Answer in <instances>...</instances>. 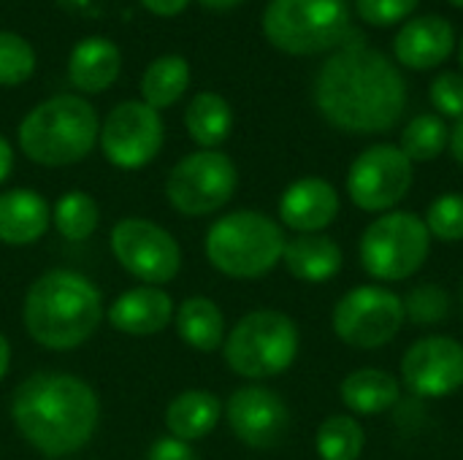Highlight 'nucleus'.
<instances>
[{
    "mask_svg": "<svg viewBox=\"0 0 463 460\" xmlns=\"http://www.w3.org/2000/svg\"><path fill=\"white\" fill-rule=\"evenodd\" d=\"M27 333L46 350L81 347L103 320L100 290L79 271L54 268L41 274L22 306Z\"/></svg>",
    "mask_w": 463,
    "mask_h": 460,
    "instance_id": "3",
    "label": "nucleus"
},
{
    "mask_svg": "<svg viewBox=\"0 0 463 460\" xmlns=\"http://www.w3.org/2000/svg\"><path fill=\"white\" fill-rule=\"evenodd\" d=\"M420 5V0H355L358 16L366 24L374 27H391L404 22L415 8Z\"/></svg>",
    "mask_w": 463,
    "mask_h": 460,
    "instance_id": "34",
    "label": "nucleus"
},
{
    "mask_svg": "<svg viewBox=\"0 0 463 460\" xmlns=\"http://www.w3.org/2000/svg\"><path fill=\"white\" fill-rule=\"evenodd\" d=\"M190 87V65L179 54H163L141 76V98L155 111L174 106Z\"/></svg>",
    "mask_w": 463,
    "mask_h": 460,
    "instance_id": "26",
    "label": "nucleus"
},
{
    "mask_svg": "<svg viewBox=\"0 0 463 460\" xmlns=\"http://www.w3.org/2000/svg\"><path fill=\"white\" fill-rule=\"evenodd\" d=\"M448 146H450V152H453L456 163H458V165H463V117L458 119V122H456V125H453Z\"/></svg>",
    "mask_w": 463,
    "mask_h": 460,
    "instance_id": "37",
    "label": "nucleus"
},
{
    "mask_svg": "<svg viewBox=\"0 0 463 460\" xmlns=\"http://www.w3.org/2000/svg\"><path fill=\"white\" fill-rule=\"evenodd\" d=\"M146 460H198V455L190 447V442H182V439H174V437H163V439H157L149 447Z\"/></svg>",
    "mask_w": 463,
    "mask_h": 460,
    "instance_id": "35",
    "label": "nucleus"
},
{
    "mask_svg": "<svg viewBox=\"0 0 463 460\" xmlns=\"http://www.w3.org/2000/svg\"><path fill=\"white\" fill-rule=\"evenodd\" d=\"M429 98L437 108V114L445 119H461L463 117V73L458 70H445L431 81Z\"/></svg>",
    "mask_w": 463,
    "mask_h": 460,
    "instance_id": "33",
    "label": "nucleus"
},
{
    "mask_svg": "<svg viewBox=\"0 0 463 460\" xmlns=\"http://www.w3.org/2000/svg\"><path fill=\"white\" fill-rule=\"evenodd\" d=\"M404 320V301L380 285L353 287L339 298L331 314L334 333L355 350H380L391 344Z\"/></svg>",
    "mask_w": 463,
    "mask_h": 460,
    "instance_id": "10",
    "label": "nucleus"
},
{
    "mask_svg": "<svg viewBox=\"0 0 463 460\" xmlns=\"http://www.w3.org/2000/svg\"><path fill=\"white\" fill-rule=\"evenodd\" d=\"M366 447V434L358 418L331 415L320 423L315 437V450L320 460H358Z\"/></svg>",
    "mask_w": 463,
    "mask_h": 460,
    "instance_id": "27",
    "label": "nucleus"
},
{
    "mask_svg": "<svg viewBox=\"0 0 463 460\" xmlns=\"http://www.w3.org/2000/svg\"><path fill=\"white\" fill-rule=\"evenodd\" d=\"M431 252V233L415 211L393 209L366 225L358 258L377 282H404L415 277Z\"/></svg>",
    "mask_w": 463,
    "mask_h": 460,
    "instance_id": "8",
    "label": "nucleus"
},
{
    "mask_svg": "<svg viewBox=\"0 0 463 460\" xmlns=\"http://www.w3.org/2000/svg\"><path fill=\"white\" fill-rule=\"evenodd\" d=\"M315 103L328 125L377 136L393 130L404 117L407 81L383 52L347 46L323 62L315 79Z\"/></svg>",
    "mask_w": 463,
    "mask_h": 460,
    "instance_id": "1",
    "label": "nucleus"
},
{
    "mask_svg": "<svg viewBox=\"0 0 463 460\" xmlns=\"http://www.w3.org/2000/svg\"><path fill=\"white\" fill-rule=\"evenodd\" d=\"M111 252L117 263L144 285H165L182 268L176 239L152 220L125 217L111 230Z\"/></svg>",
    "mask_w": 463,
    "mask_h": 460,
    "instance_id": "12",
    "label": "nucleus"
},
{
    "mask_svg": "<svg viewBox=\"0 0 463 460\" xmlns=\"http://www.w3.org/2000/svg\"><path fill=\"white\" fill-rule=\"evenodd\" d=\"M184 125L198 146L217 149L233 130V108L217 92H198L184 111Z\"/></svg>",
    "mask_w": 463,
    "mask_h": 460,
    "instance_id": "25",
    "label": "nucleus"
},
{
    "mask_svg": "<svg viewBox=\"0 0 463 460\" xmlns=\"http://www.w3.org/2000/svg\"><path fill=\"white\" fill-rule=\"evenodd\" d=\"M11 168H14V149H11V144L0 136V184L8 179Z\"/></svg>",
    "mask_w": 463,
    "mask_h": 460,
    "instance_id": "38",
    "label": "nucleus"
},
{
    "mask_svg": "<svg viewBox=\"0 0 463 460\" xmlns=\"http://www.w3.org/2000/svg\"><path fill=\"white\" fill-rule=\"evenodd\" d=\"M35 70V52L33 46L11 33L0 30V87H16L27 81Z\"/></svg>",
    "mask_w": 463,
    "mask_h": 460,
    "instance_id": "30",
    "label": "nucleus"
},
{
    "mask_svg": "<svg viewBox=\"0 0 463 460\" xmlns=\"http://www.w3.org/2000/svg\"><path fill=\"white\" fill-rule=\"evenodd\" d=\"M448 3H453L456 8H463V0H448Z\"/></svg>",
    "mask_w": 463,
    "mask_h": 460,
    "instance_id": "42",
    "label": "nucleus"
},
{
    "mask_svg": "<svg viewBox=\"0 0 463 460\" xmlns=\"http://www.w3.org/2000/svg\"><path fill=\"white\" fill-rule=\"evenodd\" d=\"M402 380L420 399H445L463 388V344L453 336H423L402 358Z\"/></svg>",
    "mask_w": 463,
    "mask_h": 460,
    "instance_id": "14",
    "label": "nucleus"
},
{
    "mask_svg": "<svg viewBox=\"0 0 463 460\" xmlns=\"http://www.w3.org/2000/svg\"><path fill=\"white\" fill-rule=\"evenodd\" d=\"M119 68H122V54L117 43L100 35L79 41L68 57V79L76 89L87 95L109 89L117 81Z\"/></svg>",
    "mask_w": 463,
    "mask_h": 460,
    "instance_id": "20",
    "label": "nucleus"
},
{
    "mask_svg": "<svg viewBox=\"0 0 463 460\" xmlns=\"http://www.w3.org/2000/svg\"><path fill=\"white\" fill-rule=\"evenodd\" d=\"M415 163L393 144L364 149L347 171L350 201L369 214L393 211L412 190Z\"/></svg>",
    "mask_w": 463,
    "mask_h": 460,
    "instance_id": "11",
    "label": "nucleus"
},
{
    "mask_svg": "<svg viewBox=\"0 0 463 460\" xmlns=\"http://www.w3.org/2000/svg\"><path fill=\"white\" fill-rule=\"evenodd\" d=\"M423 222L431 239L437 241H445V244L463 241V192H445L434 198Z\"/></svg>",
    "mask_w": 463,
    "mask_h": 460,
    "instance_id": "31",
    "label": "nucleus"
},
{
    "mask_svg": "<svg viewBox=\"0 0 463 460\" xmlns=\"http://www.w3.org/2000/svg\"><path fill=\"white\" fill-rule=\"evenodd\" d=\"M100 133L98 114L79 95H54L38 103L19 125V146L27 160L62 168L84 160Z\"/></svg>",
    "mask_w": 463,
    "mask_h": 460,
    "instance_id": "4",
    "label": "nucleus"
},
{
    "mask_svg": "<svg viewBox=\"0 0 463 460\" xmlns=\"http://www.w3.org/2000/svg\"><path fill=\"white\" fill-rule=\"evenodd\" d=\"M301 336L293 317L277 309L244 314L225 336L222 352L233 374L244 380H269L285 374L298 358Z\"/></svg>",
    "mask_w": 463,
    "mask_h": 460,
    "instance_id": "6",
    "label": "nucleus"
},
{
    "mask_svg": "<svg viewBox=\"0 0 463 460\" xmlns=\"http://www.w3.org/2000/svg\"><path fill=\"white\" fill-rule=\"evenodd\" d=\"M239 187V171L220 149H201L182 157L168 179L165 198L184 217H206L222 209Z\"/></svg>",
    "mask_w": 463,
    "mask_h": 460,
    "instance_id": "9",
    "label": "nucleus"
},
{
    "mask_svg": "<svg viewBox=\"0 0 463 460\" xmlns=\"http://www.w3.org/2000/svg\"><path fill=\"white\" fill-rule=\"evenodd\" d=\"M342 404L350 409V415L355 418H374L383 415L388 409H393L402 399V385L393 374L383 371V369H358L350 371L342 380Z\"/></svg>",
    "mask_w": 463,
    "mask_h": 460,
    "instance_id": "22",
    "label": "nucleus"
},
{
    "mask_svg": "<svg viewBox=\"0 0 463 460\" xmlns=\"http://www.w3.org/2000/svg\"><path fill=\"white\" fill-rule=\"evenodd\" d=\"M233 437L255 450L277 447L290 431V409L279 393L263 385L239 388L225 407Z\"/></svg>",
    "mask_w": 463,
    "mask_h": 460,
    "instance_id": "15",
    "label": "nucleus"
},
{
    "mask_svg": "<svg viewBox=\"0 0 463 460\" xmlns=\"http://www.w3.org/2000/svg\"><path fill=\"white\" fill-rule=\"evenodd\" d=\"M187 3L190 0H141V5L155 16H176L187 8Z\"/></svg>",
    "mask_w": 463,
    "mask_h": 460,
    "instance_id": "36",
    "label": "nucleus"
},
{
    "mask_svg": "<svg viewBox=\"0 0 463 460\" xmlns=\"http://www.w3.org/2000/svg\"><path fill=\"white\" fill-rule=\"evenodd\" d=\"M8 366H11V347H8V339L0 333V382L8 374Z\"/></svg>",
    "mask_w": 463,
    "mask_h": 460,
    "instance_id": "39",
    "label": "nucleus"
},
{
    "mask_svg": "<svg viewBox=\"0 0 463 460\" xmlns=\"http://www.w3.org/2000/svg\"><path fill=\"white\" fill-rule=\"evenodd\" d=\"M282 263H285L288 274L296 277L298 282L320 285V282L334 279L342 271L345 255L331 236L298 233L296 239H288Z\"/></svg>",
    "mask_w": 463,
    "mask_h": 460,
    "instance_id": "19",
    "label": "nucleus"
},
{
    "mask_svg": "<svg viewBox=\"0 0 463 460\" xmlns=\"http://www.w3.org/2000/svg\"><path fill=\"white\" fill-rule=\"evenodd\" d=\"M456 49V30L445 16L423 14L402 24L393 38V57L410 70L439 68Z\"/></svg>",
    "mask_w": 463,
    "mask_h": 460,
    "instance_id": "17",
    "label": "nucleus"
},
{
    "mask_svg": "<svg viewBox=\"0 0 463 460\" xmlns=\"http://www.w3.org/2000/svg\"><path fill=\"white\" fill-rule=\"evenodd\" d=\"M49 206L35 190H8L0 195V241L8 247L35 244L49 228Z\"/></svg>",
    "mask_w": 463,
    "mask_h": 460,
    "instance_id": "21",
    "label": "nucleus"
},
{
    "mask_svg": "<svg viewBox=\"0 0 463 460\" xmlns=\"http://www.w3.org/2000/svg\"><path fill=\"white\" fill-rule=\"evenodd\" d=\"M458 62H461V68H463V35H461V41H458Z\"/></svg>",
    "mask_w": 463,
    "mask_h": 460,
    "instance_id": "41",
    "label": "nucleus"
},
{
    "mask_svg": "<svg viewBox=\"0 0 463 460\" xmlns=\"http://www.w3.org/2000/svg\"><path fill=\"white\" fill-rule=\"evenodd\" d=\"M176 331L198 352H217L225 344V317L206 296H193L176 309Z\"/></svg>",
    "mask_w": 463,
    "mask_h": 460,
    "instance_id": "24",
    "label": "nucleus"
},
{
    "mask_svg": "<svg viewBox=\"0 0 463 460\" xmlns=\"http://www.w3.org/2000/svg\"><path fill=\"white\" fill-rule=\"evenodd\" d=\"M450 141V127L439 114H418L402 130V152L412 163H431L437 160Z\"/></svg>",
    "mask_w": 463,
    "mask_h": 460,
    "instance_id": "28",
    "label": "nucleus"
},
{
    "mask_svg": "<svg viewBox=\"0 0 463 460\" xmlns=\"http://www.w3.org/2000/svg\"><path fill=\"white\" fill-rule=\"evenodd\" d=\"M285 230L263 211L241 209L220 217L206 233L209 263L231 279H258L282 263Z\"/></svg>",
    "mask_w": 463,
    "mask_h": 460,
    "instance_id": "5",
    "label": "nucleus"
},
{
    "mask_svg": "<svg viewBox=\"0 0 463 460\" xmlns=\"http://www.w3.org/2000/svg\"><path fill=\"white\" fill-rule=\"evenodd\" d=\"M342 209L336 187L323 176L296 179L279 198V220L296 233H323Z\"/></svg>",
    "mask_w": 463,
    "mask_h": 460,
    "instance_id": "16",
    "label": "nucleus"
},
{
    "mask_svg": "<svg viewBox=\"0 0 463 460\" xmlns=\"http://www.w3.org/2000/svg\"><path fill=\"white\" fill-rule=\"evenodd\" d=\"M203 8H209V11H231L233 5H239L241 0H198Z\"/></svg>",
    "mask_w": 463,
    "mask_h": 460,
    "instance_id": "40",
    "label": "nucleus"
},
{
    "mask_svg": "<svg viewBox=\"0 0 463 460\" xmlns=\"http://www.w3.org/2000/svg\"><path fill=\"white\" fill-rule=\"evenodd\" d=\"M350 33L347 0H269L263 35L285 54H320L342 46Z\"/></svg>",
    "mask_w": 463,
    "mask_h": 460,
    "instance_id": "7",
    "label": "nucleus"
},
{
    "mask_svg": "<svg viewBox=\"0 0 463 460\" xmlns=\"http://www.w3.org/2000/svg\"><path fill=\"white\" fill-rule=\"evenodd\" d=\"M98 220H100L98 203L92 201V195L81 190H71L60 195V201L54 203L52 222L60 230V236L68 241H84L87 236H92L98 228Z\"/></svg>",
    "mask_w": 463,
    "mask_h": 460,
    "instance_id": "29",
    "label": "nucleus"
},
{
    "mask_svg": "<svg viewBox=\"0 0 463 460\" xmlns=\"http://www.w3.org/2000/svg\"><path fill=\"white\" fill-rule=\"evenodd\" d=\"M402 301H404V317L415 325H437L450 314V296L434 282L412 287Z\"/></svg>",
    "mask_w": 463,
    "mask_h": 460,
    "instance_id": "32",
    "label": "nucleus"
},
{
    "mask_svg": "<svg viewBox=\"0 0 463 460\" xmlns=\"http://www.w3.org/2000/svg\"><path fill=\"white\" fill-rule=\"evenodd\" d=\"M174 320V301L163 287L144 285L122 293L109 306V323L128 336H155Z\"/></svg>",
    "mask_w": 463,
    "mask_h": 460,
    "instance_id": "18",
    "label": "nucleus"
},
{
    "mask_svg": "<svg viewBox=\"0 0 463 460\" xmlns=\"http://www.w3.org/2000/svg\"><path fill=\"white\" fill-rule=\"evenodd\" d=\"M11 418L19 434L46 458L79 453L95 434L100 401L95 390L62 371L30 374L14 393Z\"/></svg>",
    "mask_w": 463,
    "mask_h": 460,
    "instance_id": "2",
    "label": "nucleus"
},
{
    "mask_svg": "<svg viewBox=\"0 0 463 460\" xmlns=\"http://www.w3.org/2000/svg\"><path fill=\"white\" fill-rule=\"evenodd\" d=\"M163 138L165 127L160 111L144 100H125L114 106L98 133L106 160L122 171H138L149 165L160 155Z\"/></svg>",
    "mask_w": 463,
    "mask_h": 460,
    "instance_id": "13",
    "label": "nucleus"
},
{
    "mask_svg": "<svg viewBox=\"0 0 463 460\" xmlns=\"http://www.w3.org/2000/svg\"><path fill=\"white\" fill-rule=\"evenodd\" d=\"M222 418V404L209 390H184L165 409V428L174 439H206Z\"/></svg>",
    "mask_w": 463,
    "mask_h": 460,
    "instance_id": "23",
    "label": "nucleus"
}]
</instances>
